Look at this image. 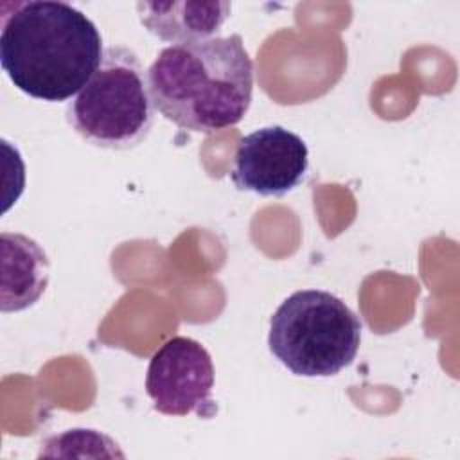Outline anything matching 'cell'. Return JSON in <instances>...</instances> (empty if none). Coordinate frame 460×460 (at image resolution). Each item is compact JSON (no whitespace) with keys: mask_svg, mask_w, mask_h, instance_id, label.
Returning a JSON list of instances; mask_svg holds the SVG:
<instances>
[{"mask_svg":"<svg viewBox=\"0 0 460 460\" xmlns=\"http://www.w3.org/2000/svg\"><path fill=\"white\" fill-rule=\"evenodd\" d=\"M232 4L225 0H171L137 2L140 23L162 41L174 45L210 40L230 16Z\"/></svg>","mask_w":460,"mask_h":460,"instance_id":"obj_7","label":"cell"},{"mask_svg":"<svg viewBox=\"0 0 460 460\" xmlns=\"http://www.w3.org/2000/svg\"><path fill=\"white\" fill-rule=\"evenodd\" d=\"M0 63L29 97L59 102L88 83L102 59V36L77 7L56 0L0 4Z\"/></svg>","mask_w":460,"mask_h":460,"instance_id":"obj_1","label":"cell"},{"mask_svg":"<svg viewBox=\"0 0 460 460\" xmlns=\"http://www.w3.org/2000/svg\"><path fill=\"white\" fill-rule=\"evenodd\" d=\"M307 167L302 137L284 126H264L239 140L230 178L239 190L280 198L302 183Z\"/></svg>","mask_w":460,"mask_h":460,"instance_id":"obj_6","label":"cell"},{"mask_svg":"<svg viewBox=\"0 0 460 460\" xmlns=\"http://www.w3.org/2000/svg\"><path fill=\"white\" fill-rule=\"evenodd\" d=\"M359 343L358 314L323 289L291 293L270 318V352L296 376H336L354 361Z\"/></svg>","mask_w":460,"mask_h":460,"instance_id":"obj_4","label":"cell"},{"mask_svg":"<svg viewBox=\"0 0 460 460\" xmlns=\"http://www.w3.org/2000/svg\"><path fill=\"white\" fill-rule=\"evenodd\" d=\"M147 84L160 115L210 135L239 124L250 110L253 61L239 34L171 45L147 68Z\"/></svg>","mask_w":460,"mask_h":460,"instance_id":"obj_2","label":"cell"},{"mask_svg":"<svg viewBox=\"0 0 460 460\" xmlns=\"http://www.w3.org/2000/svg\"><path fill=\"white\" fill-rule=\"evenodd\" d=\"M2 313H18L34 305L45 293L50 279V262L45 250L23 234L2 232Z\"/></svg>","mask_w":460,"mask_h":460,"instance_id":"obj_8","label":"cell"},{"mask_svg":"<svg viewBox=\"0 0 460 460\" xmlns=\"http://www.w3.org/2000/svg\"><path fill=\"white\" fill-rule=\"evenodd\" d=\"M214 365L208 350L196 340L174 336L149 359L146 392L153 408L164 415L212 417Z\"/></svg>","mask_w":460,"mask_h":460,"instance_id":"obj_5","label":"cell"},{"mask_svg":"<svg viewBox=\"0 0 460 460\" xmlns=\"http://www.w3.org/2000/svg\"><path fill=\"white\" fill-rule=\"evenodd\" d=\"M66 122L88 144L126 151L142 144L155 122V106L138 56L120 45L104 49L88 83L66 104Z\"/></svg>","mask_w":460,"mask_h":460,"instance_id":"obj_3","label":"cell"}]
</instances>
